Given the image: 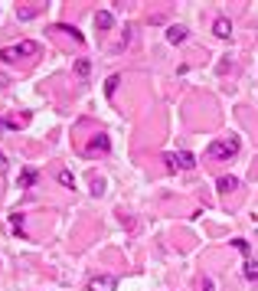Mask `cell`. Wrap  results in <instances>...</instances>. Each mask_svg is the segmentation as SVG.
Masks as SVG:
<instances>
[{"label":"cell","mask_w":258,"mask_h":291,"mask_svg":"<svg viewBox=\"0 0 258 291\" xmlns=\"http://www.w3.org/2000/svg\"><path fill=\"white\" fill-rule=\"evenodd\" d=\"M212 160H232L239 154V138H219V141H212L209 150H206Z\"/></svg>","instance_id":"obj_1"},{"label":"cell","mask_w":258,"mask_h":291,"mask_svg":"<svg viewBox=\"0 0 258 291\" xmlns=\"http://www.w3.org/2000/svg\"><path fill=\"white\" fill-rule=\"evenodd\" d=\"M39 46L33 40H23V43H16V46H7V49H0V63H16L20 56H36Z\"/></svg>","instance_id":"obj_2"},{"label":"cell","mask_w":258,"mask_h":291,"mask_svg":"<svg viewBox=\"0 0 258 291\" xmlns=\"http://www.w3.org/2000/svg\"><path fill=\"white\" fill-rule=\"evenodd\" d=\"M167 164H170L173 170H177V167H180V170H193L196 157L190 154V150H180V154H167Z\"/></svg>","instance_id":"obj_3"},{"label":"cell","mask_w":258,"mask_h":291,"mask_svg":"<svg viewBox=\"0 0 258 291\" xmlns=\"http://www.w3.org/2000/svg\"><path fill=\"white\" fill-rule=\"evenodd\" d=\"M118 288V278L115 275H95L88 282V291H115Z\"/></svg>","instance_id":"obj_4"},{"label":"cell","mask_w":258,"mask_h":291,"mask_svg":"<svg viewBox=\"0 0 258 291\" xmlns=\"http://www.w3.org/2000/svg\"><path fill=\"white\" fill-rule=\"evenodd\" d=\"M111 141H108V134H95V141L85 147V154H108Z\"/></svg>","instance_id":"obj_5"},{"label":"cell","mask_w":258,"mask_h":291,"mask_svg":"<svg viewBox=\"0 0 258 291\" xmlns=\"http://www.w3.org/2000/svg\"><path fill=\"white\" fill-rule=\"evenodd\" d=\"M212 33H216L219 40H229V36H232V23H229L226 16H216V23H212Z\"/></svg>","instance_id":"obj_6"},{"label":"cell","mask_w":258,"mask_h":291,"mask_svg":"<svg viewBox=\"0 0 258 291\" xmlns=\"http://www.w3.org/2000/svg\"><path fill=\"white\" fill-rule=\"evenodd\" d=\"M95 26H98V30H111V26H115V13H111V10H98V13H95Z\"/></svg>","instance_id":"obj_7"},{"label":"cell","mask_w":258,"mask_h":291,"mask_svg":"<svg viewBox=\"0 0 258 291\" xmlns=\"http://www.w3.org/2000/svg\"><path fill=\"white\" fill-rule=\"evenodd\" d=\"M183 40H187V30H183V26H170V30H167V43H173V46H180Z\"/></svg>","instance_id":"obj_8"},{"label":"cell","mask_w":258,"mask_h":291,"mask_svg":"<svg viewBox=\"0 0 258 291\" xmlns=\"http://www.w3.org/2000/svg\"><path fill=\"white\" fill-rule=\"evenodd\" d=\"M33 183H36V170H30V167H26V170L20 173V187H23V190H30Z\"/></svg>","instance_id":"obj_9"},{"label":"cell","mask_w":258,"mask_h":291,"mask_svg":"<svg viewBox=\"0 0 258 291\" xmlns=\"http://www.w3.org/2000/svg\"><path fill=\"white\" fill-rule=\"evenodd\" d=\"M235 187H239L235 177H219V190H222V193H229V190H235Z\"/></svg>","instance_id":"obj_10"},{"label":"cell","mask_w":258,"mask_h":291,"mask_svg":"<svg viewBox=\"0 0 258 291\" xmlns=\"http://www.w3.org/2000/svg\"><path fill=\"white\" fill-rule=\"evenodd\" d=\"M88 72H92V63H88V59H78V63H75V75H82V79H85Z\"/></svg>","instance_id":"obj_11"},{"label":"cell","mask_w":258,"mask_h":291,"mask_svg":"<svg viewBox=\"0 0 258 291\" xmlns=\"http://www.w3.org/2000/svg\"><path fill=\"white\" fill-rule=\"evenodd\" d=\"M59 183H63V187H75V177H72L69 170H59Z\"/></svg>","instance_id":"obj_12"},{"label":"cell","mask_w":258,"mask_h":291,"mask_svg":"<svg viewBox=\"0 0 258 291\" xmlns=\"http://www.w3.org/2000/svg\"><path fill=\"white\" fill-rule=\"evenodd\" d=\"M10 226H13V232H23V216L13 213V216H10Z\"/></svg>","instance_id":"obj_13"},{"label":"cell","mask_w":258,"mask_h":291,"mask_svg":"<svg viewBox=\"0 0 258 291\" xmlns=\"http://www.w3.org/2000/svg\"><path fill=\"white\" fill-rule=\"evenodd\" d=\"M118 85H121V79H118V75H111V79L105 82V92H108V95H115V88H118Z\"/></svg>","instance_id":"obj_14"},{"label":"cell","mask_w":258,"mask_h":291,"mask_svg":"<svg viewBox=\"0 0 258 291\" xmlns=\"http://www.w3.org/2000/svg\"><path fill=\"white\" fill-rule=\"evenodd\" d=\"M92 193H95V197H102V193H105V183L98 180V177H92Z\"/></svg>","instance_id":"obj_15"},{"label":"cell","mask_w":258,"mask_h":291,"mask_svg":"<svg viewBox=\"0 0 258 291\" xmlns=\"http://www.w3.org/2000/svg\"><path fill=\"white\" fill-rule=\"evenodd\" d=\"M245 275H249V278H258V262H249V265H245Z\"/></svg>","instance_id":"obj_16"},{"label":"cell","mask_w":258,"mask_h":291,"mask_svg":"<svg viewBox=\"0 0 258 291\" xmlns=\"http://www.w3.org/2000/svg\"><path fill=\"white\" fill-rule=\"evenodd\" d=\"M232 245H235L239 252H249V242H245V239H232Z\"/></svg>","instance_id":"obj_17"},{"label":"cell","mask_w":258,"mask_h":291,"mask_svg":"<svg viewBox=\"0 0 258 291\" xmlns=\"http://www.w3.org/2000/svg\"><path fill=\"white\" fill-rule=\"evenodd\" d=\"M199 291H212V282H206V278H203V282H199Z\"/></svg>","instance_id":"obj_18"},{"label":"cell","mask_w":258,"mask_h":291,"mask_svg":"<svg viewBox=\"0 0 258 291\" xmlns=\"http://www.w3.org/2000/svg\"><path fill=\"white\" fill-rule=\"evenodd\" d=\"M7 170V157H3V154H0V173Z\"/></svg>","instance_id":"obj_19"},{"label":"cell","mask_w":258,"mask_h":291,"mask_svg":"<svg viewBox=\"0 0 258 291\" xmlns=\"http://www.w3.org/2000/svg\"><path fill=\"white\" fill-rule=\"evenodd\" d=\"M0 128H3V121H0Z\"/></svg>","instance_id":"obj_20"}]
</instances>
